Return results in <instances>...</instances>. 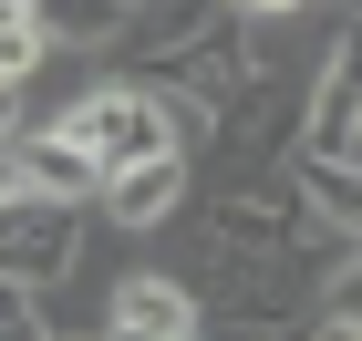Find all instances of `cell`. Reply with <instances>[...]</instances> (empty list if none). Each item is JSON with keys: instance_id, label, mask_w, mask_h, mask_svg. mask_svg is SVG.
Masks as SVG:
<instances>
[{"instance_id": "cell-1", "label": "cell", "mask_w": 362, "mask_h": 341, "mask_svg": "<svg viewBox=\"0 0 362 341\" xmlns=\"http://www.w3.org/2000/svg\"><path fill=\"white\" fill-rule=\"evenodd\" d=\"M52 135H62V145H83L104 176L145 166V155H176V145H166V93L135 83V73H93L83 93H62Z\"/></svg>"}, {"instance_id": "cell-2", "label": "cell", "mask_w": 362, "mask_h": 341, "mask_svg": "<svg viewBox=\"0 0 362 341\" xmlns=\"http://www.w3.org/2000/svg\"><path fill=\"white\" fill-rule=\"evenodd\" d=\"M83 227H93V207L0 197V280H11V289H31V300L73 289V269H83Z\"/></svg>"}, {"instance_id": "cell-3", "label": "cell", "mask_w": 362, "mask_h": 341, "mask_svg": "<svg viewBox=\"0 0 362 341\" xmlns=\"http://www.w3.org/2000/svg\"><path fill=\"white\" fill-rule=\"evenodd\" d=\"M93 331L104 341H197V289L176 269H124V280H104Z\"/></svg>"}, {"instance_id": "cell-4", "label": "cell", "mask_w": 362, "mask_h": 341, "mask_svg": "<svg viewBox=\"0 0 362 341\" xmlns=\"http://www.w3.org/2000/svg\"><path fill=\"white\" fill-rule=\"evenodd\" d=\"M362 124V21H341L310 62V104H300V155H332Z\"/></svg>"}, {"instance_id": "cell-5", "label": "cell", "mask_w": 362, "mask_h": 341, "mask_svg": "<svg viewBox=\"0 0 362 341\" xmlns=\"http://www.w3.org/2000/svg\"><path fill=\"white\" fill-rule=\"evenodd\" d=\"M187 186H197V166H187V155H145V166L104 176L93 217H104V227H124V238H156L166 217H187Z\"/></svg>"}, {"instance_id": "cell-6", "label": "cell", "mask_w": 362, "mask_h": 341, "mask_svg": "<svg viewBox=\"0 0 362 341\" xmlns=\"http://www.w3.org/2000/svg\"><path fill=\"white\" fill-rule=\"evenodd\" d=\"M31 21H42V42H52V62H73V52H124L135 0H31Z\"/></svg>"}, {"instance_id": "cell-7", "label": "cell", "mask_w": 362, "mask_h": 341, "mask_svg": "<svg viewBox=\"0 0 362 341\" xmlns=\"http://www.w3.org/2000/svg\"><path fill=\"white\" fill-rule=\"evenodd\" d=\"M52 73V42H42V21H31V0H0V83L31 93Z\"/></svg>"}, {"instance_id": "cell-8", "label": "cell", "mask_w": 362, "mask_h": 341, "mask_svg": "<svg viewBox=\"0 0 362 341\" xmlns=\"http://www.w3.org/2000/svg\"><path fill=\"white\" fill-rule=\"evenodd\" d=\"M321 311L362 331V249H341V258H332V280H321Z\"/></svg>"}, {"instance_id": "cell-9", "label": "cell", "mask_w": 362, "mask_h": 341, "mask_svg": "<svg viewBox=\"0 0 362 341\" xmlns=\"http://www.w3.org/2000/svg\"><path fill=\"white\" fill-rule=\"evenodd\" d=\"M228 21H300V11H321V0H218Z\"/></svg>"}, {"instance_id": "cell-10", "label": "cell", "mask_w": 362, "mask_h": 341, "mask_svg": "<svg viewBox=\"0 0 362 341\" xmlns=\"http://www.w3.org/2000/svg\"><path fill=\"white\" fill-rule=\"evenodd\" d=\"M11 135H21V93L0 83V145H11Z\"/></svg>"}, {"instance_id": "cell-11", "label": "cell", "mask_w": 362, "mask_h": 341, "mask_svg": "<svg viewBox=\"0 0 362 341\" xmlns=\"http://www.w3.org/2000/svg\"><path fill=\"white\" fill-rule=\"evenodd\" d=\"M332 166H352V176H362V124H352V135L332 145Z\"/></svg>"}, {"instance_id": "cell-12", "label": "cell", "mask_w": 362, "mask_h": 341, "mask_svg": "<svg viewBox=\"0 0 362 341\" xmlns=\"http://www.w3.org/2000/svg\"><path fill=\"white\" fill-rule=\"evenodd\" d=\"M62 341H104V331H62Z\"/></svg>"}]
</instances>
